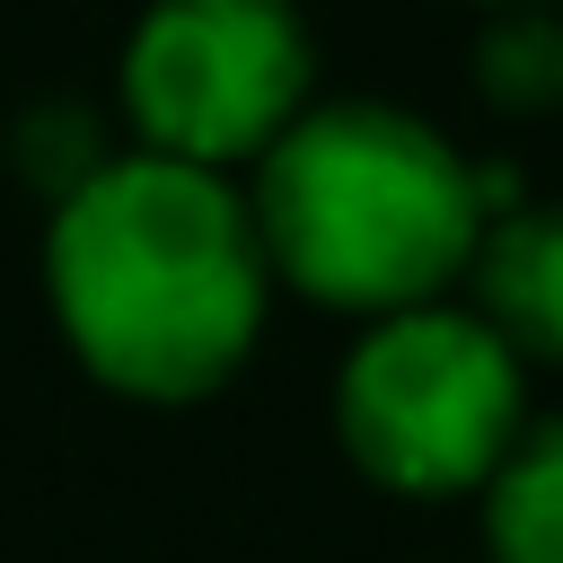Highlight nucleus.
Masks as SVG:
<instances>
[{"label":"nucleus","mask_w":563,"mask_h":563,"mask_svg":"<svg viewBox=\"0 0 563 563\" xmlns=\"http://www.w3.org/2000/svg\"><path fill=\"white\" fill-rule=\"evenodd\" d=\"M334 422L361 475H378L387 493H413V501L475 493L501 466V449L528 431L519 352L475 308H440V299L396 308L343 361Z\"/></svg>","instance_id":"obj_3"},{"label":"nucleus","mask_w":563,"mask_h":563,"mask_svg":"<svg viewBox=\"0 0 563 563\" xmlns=\"http://www.w3.org/2000/svg\"><path fill=\"white\" fill-rule=\"evenodd\" d=\"M484 537L493 563H563V413L519 431L484 475Z\"/></svg>","instance_id":"obj_6"},{"label":"nucleus","mask_w":563,"mask_h":563,"mask_svg":"<svg viewBox=\"0 0 563 563\" xmlns=\"http://www.w3.org/2000/svg\"><path fill=\"white\" fill-rule=\"evenodd\" d=\"M475 79H484V97L510 106V114L563 106V18H545V9H501L493 35L475 44Z\"/></svg>","instance_id":"obj_7"},{"label":"nucleus","mask_w":563,"mask_h":563,"mask_svg":"<svg viewBox=\"0 0 563 563\" xmlns=\"http://www.w3.org/2000/svg\"><path fill=\"white\" fill-rule=\"evenodd\" d=\"M475 317L519 361H563V202H510L475 229Z\"/></svg>","instance_id":"obj_5"},{"label":"nucleus","mask_w":563,"mask_h":563,"mask_svg":"<svg viewBox=\"0 0 563 563\" xmlns=\"http://www.w3.org/2000/svg\"><path fill=\"white\" fill-rule=\"evenodd\" d=\"M26 167H35L53 194H79V185L106 167V150H97V123H88V114H70V106L35 114V123H26Z\"/></svg>","instance_id":"obj_8"},{"label":"nucleus","mask_w":563,"mask_h":563,"mask_svg":"<svg viewBox=\"0 0 563 563\" xmlns=\"http://www.w3.org/2000/svg\"><path fill=\"white\" fill-rule=\"evenodd\" d=\"M53 308L123 396L220 387L264 325V246L238 194L185 158H106L53 211Z\"/></svg>","instance_id":"obj_1"},{"label":"nucleus","mask_w":563,"mask_h":563,"mask_svg":"<svg viewBox=\"0 0 563 563\" xmlns=\"http://www.w3.org/2000/svg\"><path fill=\"white\" fill-rule=\"evenodd\" d=\"M501 9H528V0H501Z\"/></svg>","instance_id":"obj_9"},{"label":"nucleus","mask_w":563,"mask_h":563,"mask_svg":"<svg viewBox=\"0 0 563 563\" xmlns=\"http://www.w3.org/2000/svg\"><path fill=\"white\" fill-rule=\"evenodd\" d=\"M255 246L325 308L396 317L440 299L484 229L475 167L396 106H299L255 176Z\"/></svg>","instance_id":"obj_2"},{"label":"nucleus","mask_w":563,"mask_h":563,"mask_svg":"<svg viewBox=\"0 0 563 563\" xmlns=\"http://www.w3.org/2000/svg\"><path fill=\"white\" fill-rule=\"evenodd\" d=\"M123 106L158 158L220 176L308 106V35L290 0H158L123 53Z\"/></svg>","instance_id":"obj_4"}]
</instances>
